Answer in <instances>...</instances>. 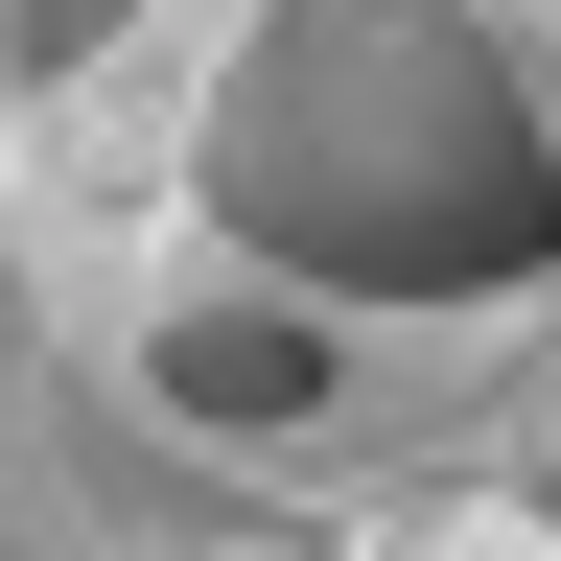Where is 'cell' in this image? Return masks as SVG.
<instances>
[{
  "instance_id": "1",
  "label": "cell",
  "mask_w": 561,
  "mask_h": 561,
  "mask_svg": "<svg viewBox=\"0 0 561 561\" xmlns=\"http://www.w3.org/2000/svg\"><path fill=\"white\" fill-rule=\"evenodd\" d=\"M164 398H187V421H305V398H328V351H305V328H187V351H164Z\"/></svg>"
},
{
  "instance_id": "2",
  "label": "cell",
  "mask_w": 561,
  "mask_h": 561,
  "mask_svg": "<svg viewBox=\"0 0 561 561\" xmlns=\"http://www.w3.org/2000/svg\"><path fill=\"white\" fill-rule=\"evenodd\" d=\"M70 47H117V0H24V70H70Z\"/></svg>"
}]
</instances>
